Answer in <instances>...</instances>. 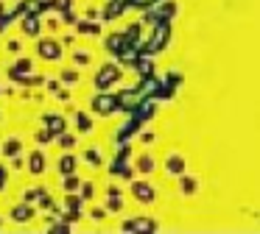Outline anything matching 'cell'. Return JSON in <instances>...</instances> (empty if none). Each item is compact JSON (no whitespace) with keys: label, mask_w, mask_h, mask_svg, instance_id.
Segmentation results:
<instances>
[{"label":"cell","mask_w":260,"mask_h":234,"mask_svg":"<svg viewBox=\"0 0 260 234\" xmlns=\"http://www.w3.org/2000/svg\"><path fill=\"white\" fill-rule=\"evenodd\" d=\"M135 3H140V6H143V3H148V0H135Z\"/></svg>","instance_id":"2"},{"label":"cell","mask_w":260,"mask_h":234,"mask_svg":"<svg viewBox=\"0 0 260 234\" xmlns=\"http://www.w3.org/2000/svg\"><path fill=\"white\" fill-rule=\"evenodd\" d=\"M115 78H118V70L107 67V70H104L101 75H98V87H107V84H109V81H115Z\"/></svg>","instance_id":"1"}]
</instances>
